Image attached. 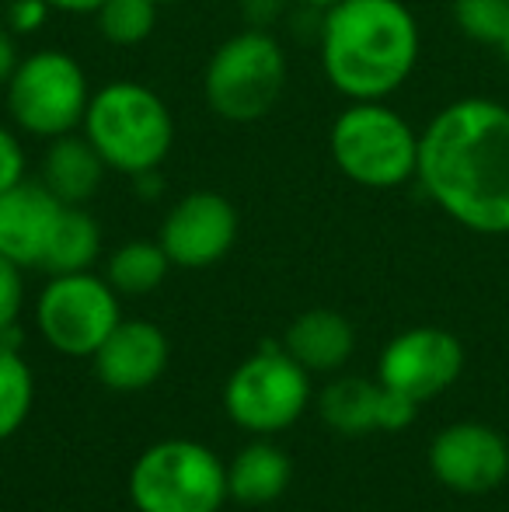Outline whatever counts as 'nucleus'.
Returning a JSON list of instances; mask_svg holds the SVG:
<instances>
[{"label": "nucleus", "instance_id": "obj_4", "mask_svg": "<svg viewBox=\"0 0 509 512\" xmlns=\"http://www.w3.org/2000/svg\"><path fill=\"white\" fill-rule=\"evenodd\" d=\"M286 88V53L269 28H241L224 39L203 70L210 112L234 126L258 122L279 105Z\"/></svg>", "mask_w": 509, "mask_h": 512}, {"label": "nucleus", "instance_id": "obj_26", "mask_svg": "<svg viewBox=\"0 0 509 512\" xmlns=\"http://www.w3.org/2000/svg\"><path fill=\"white\" fill-rule=\"evenodd\" d=\"M415 411H419V401L408 398L401 391H391V387L381 384V408H377V429L384 432H398L408 429L415 422Z\"/></svg>", "mask_w": 509, "mask_h": 512}, {"label": "nucleus", "instance_id": "obj_29", "mask_svg": "<svg viewBox=\"0 0 509 512\" xmlns=\"http://www.w3.org/2000/svg\"><path fill=\"white\" fill-rule=\"evenodd\" d=\"M21 63V49H18V35L7 25H0V88H7V81L14 77Z\"/></svg>", "mask_w": 509, "mask_h": 512}, {"label": "nucleus", "instance_id": "obj_8", "mask_svg": "<svg viewBox=\"0 0 509 512\" xmlns=\"http://www.w3.org/2000/svg\"><path fill=\"white\" fill-rule=\"evenodd\" d=\"M119 321V293L109 286V279L91 276V269L53 276L35 300V324L42 338L56 352L74 359L95 356Z\"/></svg>", "mask_w": 509, "mask_h": 512}, {"label": "nucleus", "instance_id": "obj_30", "mask_svg": "<svg viewBox=\"0 0 509 512\" xmlns=\"http://www.w3.org/2000/svg\"><path fill=\"white\" fill-rule=\"evenodd\" d=\"M105 0H49L53 11H63V14H95Z\"/></svg>", "mask_w": 509, "mask_h": 512}, {"label": "nucleus", "instance_id": "obj_24", "mask_svg": "<svg viewBox=\"0 0 509 512\" xmlns=\"http://www.w3.org/2000/svg\"><path fill=\"white\" fill-rule=\"evenodd\" d=\"M25 307V279H21V265L0 255V342L14 335V324ZM11 345V342H7Z\"/></svg>", "mask_w": 509, "mask_h": 512}, {"label": "nucleus", "instance_id": "obj_21", "mask_svg": "<svg viewBox=\"0 0 509 512\" xmlns=\"http://www.w3.org/2000/svg\"><path fill=\"white\" fill-rule=\"evenodd\" d=\"M161 4L157 0H105L95 11L98 32L109 46L133 49L154 35Z\"/></svg>", "mask_w": 509, "mask_h": 512}, {"label": "nucleus", "instance_id": "obj_25", "mask_svg": "<svg viewBox=\"0 0 509 512\" xmlns=\"http://www.w3.org/2000/svg\"><path fill=\"white\" fill-rule=\"evenodd\" d=\"M49 14V0H7V11H4V25L11 28L14 35H35L46 28Z\"/></svg>", "mask_w": 509, "mask_h": 512}, {"label": "nucleus", "instance_id": "obj_22", "mask_svg": "<svg viewBox=\"0 0 509 512\" xmlns=\"http://www.w3.org/2000/svg\"><path fill=\"white\" fill-rule=\"evenodd\" d=\"M35 398V380L18 349L0 342V443L11 439L25 425Z\"/></svg>", "mask_w": 509, "mask_h": 512}, {"label": "nucleus", "instance_id": "obj_20", "mask_svg": "<svg viewBox=\"0 0 509 512\" xmlns=\"http://www.w3.org/2000/svg\"><path fill=\"white\" fill-rule=\"evenodd\" d=\"M171 269V258L164 255L161 241H126L109 255L105 279L123 297H143L164 283Z\"/></svg>", "mask_w": 509, "mask_h": 512}, {"label": "nucleus", "instance_id": "obj_18", "mask_svg": "<svg viewBox=\"0 0 509 512\" xmlns=\"http://www.w3.org/2000/svg\"><path fill=\"white\" fill-rule=\"evenodd\" d=\"M102 255V227L84 206H63L56 223L53 244L46 251L42 269L49 276H67V272H88Z\"/></svg>", "mask_w": 509, "mask_h": 512}, {"label": "nucleus", "instance_id": "obj_19", "mask_svg": "<svg viewBox=\"0 0 509 512\" xmlns=\"http://www.w3.org/2000/svg\"><path fill=\"white\" fill-rule=\"evenodd\" d=\"M377 408H381V380L370 384L363 377H342L328 384L318 398V411L325 425L342 436H367L377 429Z\"/></svg>", "mask_w": 509, "mask_h": 512}, {"label": "nucleus", "instance_id": "obj_17", "mask_svg": "<svg viewBox=\"0 0 509 512\" xmlns=\"http://www.w3.org/2000/svg\"><path fill=\"white\" fill-rule=\"evenodd\" d=\"M290 457L276 443H248L227 464V492L245 506H269L290 485Z\"/></svg>", "mask_w": 509, "mask_h": 512}, {"label": "nucleus", "instance_id": "obj_3", "mask_svg": "<svg viewBox=\"0 0 509 512\" xmlns=\"http://www.w3.org/2000/svg\"><path fill=\"white\" fill-rule=\"evenodd\" d=\"M81 133L95 143L109 171L126 178L157 171L175 147L168 102L140 81H112L91 91Z\"/></svg>", "mask_w": 509, "mask_h": 512}, {"label": "nucleus", "instance_id": "obj_5", "mask_svg": "<svg viewBox=\"0 0 509 512\" xmlns=\"http://www.w3.org/2000/svg\"><path fill=\"white\" fill-rule=\"evenodd\" d=\"M328 154L363 189H398L419 171V133L384 102H353L328 129Z\"/></svg>", "mask_w": 509, "mask_h": 512}, {"label": "nucleus", "instance_id": "obj_1", "mask_svg": "<svg viewBox=\"0 0 509 512\" xmlns=\"http://www.w3.org/2000/svg\"><path fill=\"white\" fill-rule=\"evenodd\" d=\"M426 196L464 230L509 234V108L492 98H457L419 133Z\"/></svg>", "mask_w": 509, "mask_h": 512}, {"label": "nucleus", "instance_id": "obj_14", "mask_svg": "<svg viewBox=\"0 0 509 512\" xmlns=\"http://www.w3.org/2000/svg\"><path fill=\"white\" fill-rule=\"evenodd\" d=\"M63 206L46 185L28 178L0 192V255L21 269H42Z\"/></svg>", "mask_w": 509, "mask_h": 512}, {"label": "nucleus", "instance_id": "obj_28", "mask_svg": "<svg viewBox=\"0 0 509 512\" xmlns=\"http://www.w3.org/2000/svg\"><path fill=\"white\" fill-rule=\"evenodd\" d=\"M286 4L290 0H238L241 18H245L248 28H269L286 11Z\"/></svg>", "mask_w": 509, "mask_h": 512}, {"label": "nucleus", "instance_id": "obj_7", "mask_svg": "<svg viewBox=\"0 0 509 512\" xmlns=\"http://www.w3.org/2000/svg\"><path fill=\"white\" fill-rule=\"evenodd\" d=\"M7 115L28 136L56 140L77 133L88 115L91 88L84 67L63 49H39L21 56L4 88Z\"/></svg>", "mask_w": 509, "mask_h": 512}, {"label": "nucleus", "instance_id": "obj_12", "mask_svg": "<svg viewBox=\"0 0 509 512\" xmlns=\"http://www.w3.org/2000/svg\"><path fill=\"white\" fill-rule=\"evenodd\" d=\"M429 471L457 495L496 492L509 478V443L485 422H454L436 432L429 446Z\"/></svg>", "mask_w": 509, "mask_h": 512}, {"label": "nucleus", "instance_id": "obj_27", "mask_svg": "<svg viewBox=\"0 0 509 512\" xmlns=\"http://www.w3.org/2000/svg\"><path fill=\"white\" fill-rule=\"evenodd\" d=\"M25 178V147L7 126H0V192Z\"/></svg>", "mask_w": 509, "mask_h": 512}, {"label": "nucleus", "instance_id": "obj_10", "mask_svg": "<svg viewBox=\"0 0 509 512\" xmlns=\"http://www.w3.org/2000/svg\"><path fill=\"white\" fill-rule=\"evenodd\" d=\"M464 370V345L443 328H408L384 345L377 359V380L391 391L426 401L454 387Z\"/></svg>", "mask_w": 509, "mask_h": 512}, {"label": "nucleus", "instance_id": "obj_9", "mask_svg": "<svg viewBox=\"0 0 509 512\" xmlns=\"http://www.w3.org/2000/svg\"><path fill=\"white\" fill-rule=\"evenodd\" d=\"M311 401L307 370L286 349H262L231 373L224 408L234 425L248 432L290 429Z\"/></svg>", "mask_w": 509, "mask_h": 512}, {"label": "nucleus", "instance_id": "obj_2", "mask_svg": "<svg viewBox=\"0 0 509 512\" xmlns=\"http://www.w3.org/2000/svg\"><path fill=\"white\" fill-rule=\"evenodd\" d=\"M419 46V21L401 0H339L321 11V70L349 102L391 98L412 77Z\"/></svg>", "mask_w": 509, "mask_h": 512}, {"label": "nucleus", "instance_id": "obj_33", "mask_svg": "<svg viewBox=\"0 0 509 512\" xmlns=\"http://www.w3.org/2000/svg\"><path fill=\"white\" fill-rule=\"evenodd\" d=\"M157 4H161V7H164V4H182V0H157Z\"/></svg>", "mask_w": 509, "mask_h": 512}, {"label": "nucleus", "instance_id": "obj_31", "mask_svg": "<svg viewBox=\"0 0 509 512\" xmlns=\"http://www.w3.org/2000/svg\"><path fill=\"white\" fill-rule=\"evenodd\" d=\"M300 4L314 7V11H328V7H335V4H339V0H300Z\"/></svg>", "mask_w": 509, "mask_h": 512}, {"label": "nucleus", "instance_id": "obj_13", "mask_svg": "<svg viewBox=\"0 0 509 512\" xmlns=\"http://www.w3.org/2000/svg\"><path fill=\"white\" fill-rule=\"evenodd\" d=\"M168 356V335L157 324L143 321V317H123L95 349L91 363L109 391L133 394L147 391L161 380V373L168 370Z\"/></svg>", "mask_w": 509, "mask_h": 512}, {"label": "nucleus", "instance_id": "obj_16", "mask_svg": "<svg viewBox=\"0 0 509 512\" xmlns=\"http://www.w3.org/2000/svg\"><path fill=\"white\" fill-rule=\"evenodd\" d=\"M283 349L290 352L307 373L311 370L328 373V370L346 366V359L353 356L356 331L339 310L314 307L290 321L286 338H283Z\"/></svg>", "mask_w": 509, "mask_h": 512}, {"label": "nucleus", "instance_id": "obj_23", "mask_svg": "<svg viewBox=\"0 0 509 512\" xmlns=\"http://www.w3.org/2000/svg\"><path fill=\"white\" fill-rule=\"evenodd\" d=\"M454 21L464 39L499 49L509 28V0H454Z\"/></svg>", "mask_w": 509, "mask_h": 512}, {"label": "nucleus", "instance_id": "obj_32", "mask_svg": "<svg viewBox=\"0 0 509 512\" xmlns=\"http://www.w3.org/2000/svg\"><path fill=\"white\" fill-rule=\"evenodd\" d=\"M499 53H503V56H506V63H509V28H506L503 42H499Z\"/></svg>", "mask_w": 509, "mask_h": 512}, {"label": "nucleus", "instance_id": "obj_11", "mask_svg": "<svg viewBox=\"0 0 509 512\" xmlns=\"http://www.w3.org/2000/svg\"><path fill=\"white\" fill-rule=\"evenodd\" d=\"M157 241L178 269H210L238 241V209L220 192L196 189L168 209Z\"/></svg>", "mask_w": 509, "mask_h": 512}, {"label": "nucleus", "instance_id": "obj_15", "mask_svg": "<svg viewBox=\"0 0 509 512\" xmlns=\"http://www.w3.org/2000/svg\"><path fill=\"white\" fill-rule=\"evenodd\" d=\"M105 171H109V164L102 161L95 143H91L84 133H67V136L49 140L46 154H42L39 182L46 185L60 203L84 206L88 199H95L98 189H102Z\"/></svg>", "mask_w": 509, "mask_h": 512}, {"label": "nucleus", "instance_id": "obj_6", "mask_svg": "<svg viewBox=\"0 0 509 512\" xmlns=\"http://www.w3.org/2000/svg\"><path fill=\"white\" fill-rule=\"evenodd\" d=\"M129 499L140 512H220L231 499L227 464L203 443L164 439L136 457Z\"/></svg>", "mask_w": 509, "mask_h": 512}]
</instances>
